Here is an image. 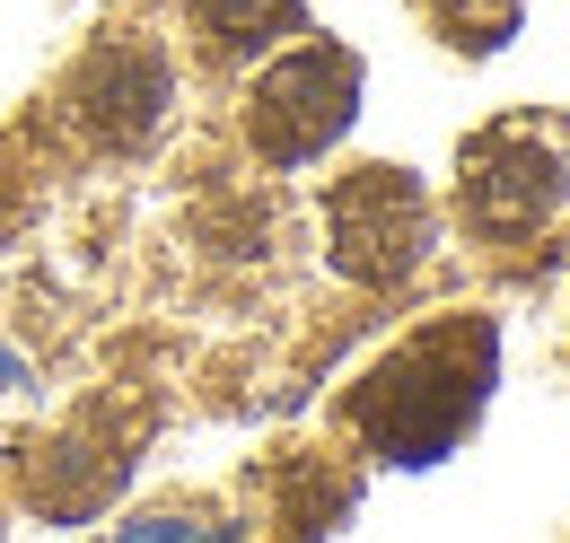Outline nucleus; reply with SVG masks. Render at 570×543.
<instances>
[{
	"mask_svg": "<svg viewBox=\"0 0 570 543\" xmlns=\"http://www.w3.org/2000/svg\"><path fill=\"white\" fill-rule=\"evenodd\" d=\"M492 368H500V334L483 316H439L422 334H404L352 386V430L386 465H439L483 421Z\"/></svg>",
	"mask_w": 570,
	"mask_h": 543,
	"instance_id": "nucleus-1",
	"label": "nucleus"
},
{
	"mask_svg": "<svg viewBox=\"0 0 570 543\" xmlns=\"http://www.w3.org/2000/svg\"><path fill=\"white\" fill-rule=\"evenodd\" d=\"M352 106H360V53L343 45H298L255 79L246 97V140L273 158V167H307L325 158L334 140L352 132Z\"/></svg>",
	"mask_w": 570,
	"mask_h": 543,
	"instance_id": "nucleus-2",
	"label": "nucleus"
},
{
	"mask_svg": "<svg viewBox=\"0 0 570 543\" xmlns=\"http://www.w3.org/2000/svg\"><path fill=\"white\" fill-rule=\"evenodd\" d=\"M325 237H334V264L368 280V289H386V280H404V272L422 264L430 246V203L422 185L404 176V167H360L334 185V203H325Z\"/></svg>",
	"mask_w": 570,
	"mask_h": 543,
	"instance_id": "nucleus-3",
	"label": "nucleus"
},
{
	"mask_svg": "<svg viewBox=\"0 0 570 543\" xmlns=\"http://www.w3.org/2000/svg\"><path fill=\"white\" fill-rule=\"evenodd\" d=\"M562 194H570L562 158L518 124H500V132H483L465 149V219L483 237H535L562 210Z\"/></svg>",
	"mask_w": 570,
	"mask_h": 543,
	"instance_id": "nucleus-4",
	"label": "nucleus"
},
{
	"mask_svg": "<svg viewBox=\"0 0 570 543\" xmlns=\"http://www.w3.org/2000/svg\"><path fill=\"white\" fill-rule=\"evenodd\" d=\"M79 106H88V124L115 140V149H132V140L158 132V106H167V70L149 62V53H132V45H115L106 62L88 70Z\"/></svg>",
	"mask_w": 570,
	"mask_h": 543,
	"instance_id": "nucleus-5",
	"label": "nucleus"
},
{
	"mask_svg": "<svg viewBox=\"0 0 570 543\" xmlns=\"http://www.w3.org/2000/svg\"><path fill=\"white\" fill-rule=\"evenodd\" d=\"M194 18L212 27L219 45H273V36H289L298 27V0H194Z\"/></svg>",
	"mask_w": 570,
	"mask_h": 543,
	"instance_id": "nucleus-6",
	"label": "nucleus"
},
{
	"mask_svg": "<svg viewBox=\"0 0 570 543\" xmlns=\"http://www.w3.org/2000/svg\"><path fill=\"white\" fill-rule=\"evenodd\" d=\"M115 543H237V526L212 517V509H158V517H141V526H124Z\"/></svg>",
	"mask_w": 570,
	"mask_h": 543,
	"instance_id": "nucleus-7",
	"label": "nucleus"
}]
</instances>
